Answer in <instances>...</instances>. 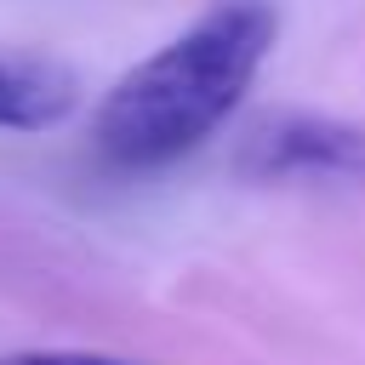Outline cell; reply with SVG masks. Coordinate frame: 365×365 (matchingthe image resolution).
<instances>
[{
    "mask_svg": "<svg viewBox=\"0 0 365 365\" xmlns=\"http://www.w3.org/2000/svg\"><path fill=\"white\" fill-rule=\"evenodd\" d=\"M274 40L279 0H211L182 34L103 91L91 148L114 171H165L188 160L240 114Z\"/></svg>",
    "mask_w": 365,
    "mask_h": 365,
    "instance_id": "6da1fadb",
    "label": "cell"
},
{
    "mask_svg": "<svg viewBox=\"0 0 365 365\" xmlns=\"http://www.w3.org/2000/svg\"><path fill=\"white\" fill-rule=\"evenodd\" d=\"M234 165L251 182H302V188H365V125L308 108L262 114Z\"/></svg>",
    "mask_w": 365,
    "mask_h": 365,
    "instance_id": "7a4b0ae2",
    "label": "cell"
},
{
    "mask_svg": "<svg viewBox=\"0 0 365 365\" xmlns=\"http://www.w3.org/2000/svg\"><path fill=\"white\" fill-rule=\"evenodd\" d=\"M80 86L68 68L46 57H11L0 51V131H46L68 120Z\"/></svg>",
    "mask_w": 365,
    "mask_h": 365,
    "instance_id": "3957f363",
    "label": "cell"
},
{
    "mask_svg": "<svg viewBox=\"0 0 365 365\" xmlns=\"http://www.w3.org/2000/svg\"><path fill=\"white\" fill-rule=\"evenodd\" d=\"M0 365H131V359L91 354V348H17V354H0Z\"/></svg>",
    "mask_w": 365,
    "mask_h": 365,
    "instance_id": "277c9868",
    "label": "cell"
}]
</instances>
